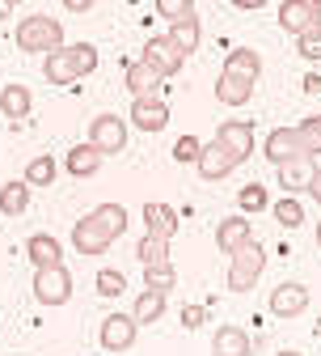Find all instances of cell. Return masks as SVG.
<instances>
[{"mask_svg":"<svg viewBox=\"0 0 321 356\" xmlns=\"http://www.w3.org/2000/svg\"><path fill=\"white\" fill-rule=\"evenodd\" d=\"M17 47L21 51H55V47H64V26L55 22V17H47V13H34V17H26L21 26H17Z\"/></svg>","mask_w":321,"mask_h":356,"instance_id":"1","label":"cell"},{"mask_svg":"<svg viewBox=\"0 0 321 356\" xmlns=\"http://www.w3.org/2000/svg\"><path fill=\"white\" fill-rule=\"evenodd\" d=\"M228 259H233V263H228V289H233V293H250L258 284V276H262V267H266V250L250 238L241 250H233Z\"/></svg>","mask_w":321,"mask_h":356,"instance_id":"2","label":"cell"},{"mask_svg":"<svg viewBox=\"0 0 321 356\" xmlns=\"http://www.w3.org/2000/svg\"><path fill=\"white\" fill-rule=\"evenodd\" d=\"M34 297L38 305H68L72 297V276L64 263H51V267H34Z\"/></svg>","mask_w":321,"mask_h":356,"instance_id":"3","label":"cell"},{"mask_svg":"<svg viewBox=\"0 0 321 356\" xmlns=\"http://www.w3.org/2000/svg\"><path fill=\"white\" fill-rule=\"evenodd\" d=\"M110 242H114V238L102 229V220H98L94 212H89V216H80L76 225H72V250H76V254H85V259L106 254V250H110Z\"/></svg>","mask_w":321,"mask_h":356,"instance_id":"4","label":"cell"},{"mask_svg":"<svg viewBox=\"0 0 321 356\" xmlns=\"http://www.w3.org/2000/svg\"><path fill=\"white\" fill-rule=\"evenodd\" d=\"M140 60H148L161 76H177V72H182V64H186V51H182L169 34H157V38H148V42H144V56H140Z\"/></svg>","mask_w":321,"mask_h":356,"instance_id":"5","label":"cell"},{"mask_svg":"<svg viewBox=\"0 0 321 356\" xmlns=\"http://www.w3.org/2000/svg\"><path fill=\"white\" fill-rule=\"evenodd\" d=\"M161 81H165V76H161L148 60H131V64L123 68V85H127L131 98H161V94H165Z\"/></svg>","mask_w":321,"mask_h":356,"instance_id":"6","label":"cell"},{"mask_svg":"<svg viewBox=\"0 0 321 356\" xmlns=\"http://www.w3.org/2000/svg\"><path fill=\"white\" fill-rule=\"evenodd\" d=\"M135 335H140V323L131 314H106L98 339H102L106 352H127V348H135Z\"/></svg>","mask_w":321,"mask_h":356,"instance_id":"7","label":"cell"},{"mask_svg":"<svg viewBox=\"0 0 321 356\" xmlns=\"http://www.w3.org/2000/svg\"><path fill=\"white\" fill-rule=\"evenodd\" d=\"M89 140H94L106 157L110 153H123L127 149V123L119 115H98L94 123H89Z\"/></svg>","mask_w":321,"mask_h":356,"instance_id":"8","label":"cell"},{"mask_svg":"<svg viewBox=\"0 0 321 356\" xmlns=\"http://www.w3.org/2000/svg\"><path fill=\"white\" fill-rule=\"evenodd\" d=\"M199 174L207 178V183H220V178H228V174H233L241 161L233 157V149H228V145H220V140H211V145H203V153H199Z\"/></svg>","mask_w":321,"mask_h":356,"instance_id":"9","label":"cell"},{"mask_svg":"<svg viewBox=\"0 0 321 356\" xmlns=\"http://www.w3.org/2000/svg\"><path fill=\"white\" fill-rule=\"evenodd\" d=\"M216 140L233 149L237 161H250V153H254V123L250 119H224L216 127Z\"/></svg>","mask_w":321,"mask_h":356,"instance_id":"10","label":"cell"},{"mask_svg":"<svg viewBox=\"0 0 321 356\" xmlns=\"http://www.w3.org/2000/svg\"><path fill=\"white\" fill-rule=\"evenodd\" d=\"M262 153H266V161H275V165H284V161L300 157V153H304L300 127H275L270 136H266V145H262Z\"/></svg>","mask_w":321,"mask_h":356,"instance_id":"11","label":"cell"},{"mask_svg":"<svg viewBox=\"0 0 321 356\" xmlns=\"http://www.w3.org/2000/svg\"><path fill=\"white\" fill-rule=\"evenodd\" d=\"M127 119L140 131H165L169 127V106H165V98H131Z\"/></svg>","mask_w":321,"mask_h":356,"instance_id":"12","label":"cell"},{"mask_svg":"<svg viewBox=\"0 0 321 356\" xmlns=\"http://www.w3.org/2000/svg\"><path fill=\"white\" fill-rule=\"evenodd\" d=\"M317 157L313 153H300V157H292V161H284L279 165V187L288 191V195H296V191H309V183H313V174H317Z\"/></svg>","mask_w":321,"mask_h":356,"instance_id":"13","label":"cell"},{"mask_svg":"<svg viewBox=\"0 0 321 356\" xmlns=\"http://www.w3.org/2000/svg\"><path fill=\"white\" fill-rule=\"evenodd\" d=\"M309 309V289L304 284H279L270 293V314L275 318H300Z\"/></svg>","mask_w":321,"mask_h":356,"instance_id":"14","label":"cell"},{"mask_svg":"<svg viewBox=\"0 0 321 356\" xmlns=\"http://www.w3.org/2000/svg\"><path fill=\"white\" fill-rule=\"evenodd\" d=\"M250 238H254V225H250L245 216H224V220H220V229H216V246H220V254L241 250Z\"/></svg>","mask_w":321,"mask_h":356,"instance_id":"15","label":"cell"},{"mask_svg":"<svg viewBox=\"0 0 321 356\" xmlns=\"http://www.w3.org/2000/svg\"><path fill=\"white\" fill-rule=\"evenodd\" d=\"M102 161H106V153H102L94 140L68 149V174H72V178H94V174L102 170Z\"/></svg>","mask_w":321,"mask_h":356,"instance_id":"16","label":"cell"},{"mask_svg":"<svg viewBox=\"0 0 321 356\" xmlns=\"http://www.w3.org/2000/svg\"><path fill=\"white\" fill-rule=\"evenodd\" d=\"M211 352L216 356H254V339L241 327H220L211 335Z\"/></svg>","mask_w":321,"mask_h":356,"instance_id":"17","label":"cell"},{"mask_svg":"<svg viewBox=\"0 0 321 356\" xmlns=\"http://www.w3.org/2000/svg\"><path fill=\"white\" fill-rule=\"evenodd\" d=\"M254 85H258V81H245V76H233V72H220V81H216V98H220L224 106H245V102L254 98Z\"/></svg>","mask_w":321,"mask_h":356,"instance_id":"18","label":"cell"},{"mask_svg":"<svg viewBox=\"0 0 321 356\" xmlns=\"http://www.w3.org/2000/svg\"><path fill=\"white\" fill-rule=\"evenodd\" d=\"M177 225H182V220H177V212L169 208V204H144V234H161V238H173L177 234Z\"/></svg>","mask_w":321,"mask_h":356,"instance_id":"19","label":"cell"},{"mask_svg":"<svg viewBox=\"0 0 321 356\" xmlns=\"http://www.w3.org/2000/svg\"><path fill=\"white\" fill-rule=\"evenodd\" d=\"M279 26L296 38V34H304L309 26H313V0H284L279 5Z\"/></svg>","mask_w":321,"mask_h":356,"instance_id":"20","label":"cell"},{"mask_svg":"<svg viewBox=\"0 0 321 356\" xmlns=\"http://www.w3.org/2000/svg\"><path fill=\"white\" fill-rule=\"evenodd\" d=\"M42 76H47L51 85H72V81H76L72 51H68V47H55V51H47V60H42Z\"/></svg>","mask_w":321,"mask_h":356,"instance_id":"21","label":"cell"},{"mask_svg":"<svg viewBox=\"0 0 321 356\" xmlns=\"http://www.w3.org/2000/svg\"><path fill=\"white\" fill-rule=\"evenodd\" d=\"M30 106H34V98H30V89L26 85H5V89H0V115H5V119H26L30 115Z\"/></svg>","mask_w":321,"mask_h":356,"instance_id":"22","label":"cell"},{"mask_svg":"<svg viewBox=\"0 0 321 356\" xmlns=\"http://www.w3.org/2000/svg\"><path fill=\"white\" fill-rule=\"evenodd\" d=\"M224 72H233V76H245V81H258L262 76V56L254 47H233L224 60Z\"/></svg>","mask_w":321,"mask_h":356,"instance_id":"23","label":"cell"},{"mask_svg":"<svg viewBox=\"0 0 321 356\" xmlns=\"http://www.w3.org/2000/svg\"><path fill=\"white\" fill-rule=\"evenodd\" d=\"M131 318L140 323V327H153V323H161V318H165V293H157V289H144L140 297H135Z\"/></svg>","mask_w":321,"mask_h":356,"instance_id":"24","label":"cell"},{"mask_svg":"<svg viewBox=\"0 0 321 356\" xmlns=\"http://www.w3.org/2000/svg\"><path fill=\"white\" fill-rule=\"evenodd\" d=\"M26 259H30L34 267H51V263H64V250H60V242H55L51 234H34V238L26 242Z\"/></svg>","mask_w":321,"mask_h":356,"instance_id":"25","label":"cell"},{"mask_svg":"<svg viewBox=\"0 0 321 356\" xmlns=\"http://www.w3.org/2000/svg\"><path fill=\"white\" fill-rule=\"evenodd\" d=\"M169 38L177 42L182 51H199V42H203V26H199V17L191 13V17H177V22H169Z\"/></svg>","mask_w":321,"mask_h":356,"instance_id":"26","label":"cell"},{"mask_svg":"<svg viewBox=\"0 0 321 356\" xmlns=\"http://www.w3.org/2000/svg\"><path fill=\"white\" fill-rule=\"evenodd\" d=\"M30 208V183L21 178V183H5L0 187V212L5 216H21Z\"/></svg>","mask_w":321,"mask_h":356,"instance_id":"27","label":"cell"},{"mask_svg":"<svg viewBox=\"0 0 321 356\" xmlns=\"http://www.w3.org/2000/svg\"><path fill=\"white\" fill-rule=\"evenodd\" d=\"M135 259H140L144 267H148V263H169V238H161V234H144L140 246H135Z\"/></svg>","mask_w":321,"mask_h":356,"instance_id":"28","label":"cell"},{"mask_svg":"<svg viewBox=\"0 0 321 356\" xmlns=\"http://www.w3.org/2000/svg\"><path fill=\"white\" fill-rule=\"evenodd\" d=\"M144 289H157V293H173L177 289V272H173V267L169 263H148L144 267Z\"/></svg>","mask_w":321,"mask_h":356,"instance_id":"29","label":"cell"},{"mask_svg":"<svg viewBox=\"0 0 321 356\" xmlns=\"http://www.w3.org/2000/svg\"><path fill=\"white\" fill-rule=\"evenodd\" d=\"M94 216L102 220V229H106L110 238H123V234H127V208H123V204H98Z\"/></svg>","mask_w":321,"mask_h":356,"instance_id":"30","label":"cell"},{"mask_svg":"<svg viewBox=\"0 0 321 356\" xmlns=\"http://www.w3.org/2000/svg\"><path fill=\"white\" fill-rule=\"evenodd\" d=\"M270 212H275V220H279L284 229H300V225H304V208H300V200H296V195L275 200V204H270Z\"/></svg>","mask_w":321,"mask_h":356,"instance_id":"31","label":"cell"},{"mask_svg":"<svg viewBox=\"0 0 321 356\" xmlns=\"http://www.w3.org/2000/svg\"><path fill=\"white\" fill-rule=\"evenodd\" d=\"M55 174H60V165L51 161V153H42V157H34V161L26 165V183H30V187H51Z\"/></svg>","mask_w":321,"mask_h":356,"instance_id":"32","label":"cell"},{"mask_svg":"<svg viewBox=\"0 0 321 356\" xmlns=\"http://www.w3.org/2000/svg\"><path fill=\"white\" fill-rule=\"evenodd\" d=\"M68 51H72V64H76V76H89V72H94V68H98V60H102V56H98V47H94V42H72V47H68Z\"/></svg>","mask_w":321,"mask_h":356,"instance_id":"33","label":"cell"},{"mask_svg":"<svg viewBox=\"0 0 321 356\" xmlns=\"http://www.w3.org/2000/svg\"><path fill=\"white\" fill-rule=\"evenodd\" d=\"M296 51H300L309 64H317V60H321V26H317V22H313L304 34H296Z\"/></svg>","mask_w":321,"mask_h":356,"instance_id":"34","label":"cell"},{"mask_svg":"<svg viewBox=\"0 0 321 356\" xmlns=\"http://www.w3.org/2000/svg\"><path fill=\"white\" fill-rule=\"evenodd\" d=\"M94 284H98V293H102V297H123V293H127V276H123V272H114V267H102Z\"/></svg>","mask_w":321,"mask_h":356,"instance_id":"35","label":"cell"},{"mask_svg":"<svg viewBox=\"0 0 321 356\" xmlns=\"http://www.w3.org/2000/svg\"><path fill=\"white\" fill-rule=\"evenodd\" d=\"M237 204H241V212H262V208H270V195H266V187L250 183L237 191Z\"/></svg>","mask_w":321,"mask_h":356,"instance_id":"36","label":"cell"},{"mask_svg":"<svg viewBox=\"0 0 321 356\" xmlns=\"http://www.w3.org/2000/svg\"><path fill=\"white\" fill-rule=\"evenodd\" d=\"M199 153H203V140H199V136H182V140L173 145V161H182V165H195Z\"/></svg>","mask_w":321,"mask_h":356,"instance_id":"37","label":"cell"},{"mask_svg":"<svg viewBox=\"0 0 321 356\" xmlns=\"http://www.w3.org/2000/svg\"><path fill=\"white\" fill-rule=\"evenodd\" d=\"M157 13L165 22H177V17H191L195 13V0H157Z\"/></svg>","mask_w":321,"mask_h":356,"instance_id":"38","label":"cell"},{"mask_svg":"<svg viewBox=\"0 0 321 356\" xmlns=\"http://www.w3.org/2000/svg\"><path fill=\"white\" fill-rule=\"evenodd\" d=\"M296 127H300V136H304V153L321 157V127H317L313 119H304V123H296Z\"/></svg>","mask_w":321,"mask_h":356,"instance_id":"39","label":"cell"},{"mask_svg":"<svg viewBox=\"0 0 321 356\" xmlns=\"http://www.w3.org/2000/svg\"><path fill=\"white\" fill-rule=\"evenodd\" d=\"M203 318H207V309H203V305H186V309H182V323H186L191 331L203 327Z\"/></svg>","mask_w":321,"mask_h":356,"instance_id":"40","label":"cell"},{"mask_svg":"<svg viewBox=\"0 0 321 356\" xmlns=\"http://www.w3.org/2000/svg\"><path fill=\"white\" fill-rule=\"evenodd\" d=\"M60 5H64L68 13H89V9L98 5V0H60Z\"/></svg>","mask_w":321,"mask_h":356,"instance_id":"41","label":"cell"},{"mask_svg":"<svg viewBox=\"0 0 321 356\" xmlns=\"http://www.w3.org/2000/svg\"><path fill=\"white\" fill-rule=\"evenodd\" d=\"M300 89H304V94H321V76H317V72H309V76L300 81Z\"/></svg>","mask_w":321,"mask_h":356,"instance_id":"42","label":"cell"},{"mask_svg":"<svg viewBox=\"0 0 321 356\" xmlns=\"http://www.w3.org/2000/svg\"><path fill=\"white\" fill-rule=\"evenodd\" d=\"M309 195L321 204V165H317V174H313V183H309Z\"/></svg>","mask_w":321,"mask_h":356,"instance_id":"43","label":"cell"},{"mask_svg":"<svg viewBox=\"0 0 321 356\" xmlns=\"http://www.w3.org/2000/svg\"><path fill=\"white\" fill-rule=\"evenodd\" d=\"M13 13H17V0H0V22L13 17Z\"/></svg>","mask_w":321,"mask_h":356,"instance_id":"44","label":"cell"},{"mask_svg":"<svg viewBox=\"0 0 321 356\" xmlns=\"http://www.w3.org/2000/svg\"><path fill=\"white\" fill-rule=\"evenodd\" d=\"M233 5H237V9H245V13H254V9H262V5H266V0H233Z\"/></svg>","mask_w":321,"mask_h":356,"instance_id":"45","label":"cell"},{"mask_svg":"<svg viewBox=\"0 0 321 356\" xmlns=\"http://www.w3.org/2000/svg\"><path fill=\"white\" fill-rule=\"evenodd\" d=\"M313 22L321 26V0H313Z\"/></svg>","mask_w":321,"mask_h":356,"instance_id":"46","label":"cell"},{"mask_svg":"<svg viewBox=\"0 0 321 356\" xmlns=\"http://www.w3.org/2000/svg\"><path fill=\"white\" fill-rule=\"evenodd\" d=\"M313 331H317V339H321V314H317V323H313Z\"/></svg>","mask_w":321,"mask_h":356,"instance_id":"47","label":"cell"},{"mask_svg":"<svg viewBox=\"0 0 321 356\" xmlns=\"http://www.w3.org/2000/svg\"><path fill=\"white\" fill-rule=\"evenodd\" d=\"M317 250H321V225H317Z\"/></svg>","mask_w":321,"mask_h":356,"instance_id":"48","label":"cell"},{"mask_svg":"<svg viewBox=\"0 0 321 356\" xmlns=\"http://www.w3.org/2000/svg\"><path fill=\"white\" fill-rule=\"evenodd\" d=\"M313 123H317V127H321V115H313Z\"/></svg>","mask_w":321,"mask_h":356,"instance_id":"49","label":"cell"},{"mask_svg":"<svg viewBox=\"0 0 321 356\" xmlns=\"http://www.w3.org/2000/svg\"><path fill=\"white\" fill-rule=\"evenodd\" d=\"M279 356H300V352H279Z\"/></svg>","mask_w":321,"mask_h":356,"instance_id":"50","label":"cell"}]
</instances>
